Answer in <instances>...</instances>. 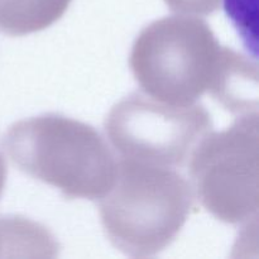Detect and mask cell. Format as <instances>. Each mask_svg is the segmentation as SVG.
I'll return each instance as SVG.
<instances>
[{"instance_id": "1", "label": "cell", "mask_w": 259, "mask_h": 259, "mask_svg": "<svg viewBox=\"0 0 259 259\" xmlns=\"http://www.w3.org/2000/svg\"><path fill=\"white\" fill-rule=\"evenodd\" d=\"M238 52L219 43L197 15L161 18L141 30L132 46L129 66L141 91L177 106L214 98Z\"/></svg>"}, {"instance_id": "2", "label": "cell", "mask_w": 259, "mask_h": 259, "mask_svg": "<svg viewBox=\"0 0 259 259\" xmlns=\"http://www.w3.org/2000/svg\"><path fill=\"white\" fill-rule=\"evenodd\" d=\"M12 163L51 185L66 199L99 200L116 174L118 159L94 126L60 114H42L9 126L3 139Z\"/></svg>"}, {"instance_id": "3", "label": "cell", "mask_w": 259, "mask_h": 259, "mask_svg": "<svg viewBox=\"0 0 259 259\" xmlns=\"http://www.w3.org/2000/svg\"><path fill=\"white\" fill-rule=\"evenodd\" d=\"M194 202L191 184L175 168L119 158L113 184L99 199V214L116 249L148 258L176 239Z\"/></svg>"}, {"instance_id": "4", "label": "cell", "mask_w": 259, "mask_h": 259, "mask_svg": "<svg viewBox=\"0 0 259 259\" xmlns=\"http://www.w3.org/2000/svg\"><path fill=\"white\" fill-rule=\"evenodd\" d=\"M195 199L217 219L243 224L258 217V113L237 116L199 142L189 161Z\"/></svg>"}, {"instance_id": "5", "label": "cell", "mask_w": 259, "mask_h": 259, "mask_svg": "<svg viewBox=\"0 0 259 259\" xmlns=\"http://www.w3.org/2000/svg\"><path fill=\"white\" fill-rule=\"evenodd\" d=\"M204 105L177 106L134 91L111 108L105 132L120 158L181 168L199 142L212 131Z\"/></svg>"}, {"instance_id": "6", "label": "cell", "mask_w": 259, "mask_h": 259, "mask_svg": "<svg viewBox=\"0 0 259 259\" xmlns=\"http://www.w3.org/2000/svg\"><path fill=\"white\" fill-rule=\"evenodd\" d=\"M58 243L50 230L18 215L0 217V258L56 257Z\"/></svg>"}, {"instance_id": "7", "label": "cell", "mask_w": 259, "mask_h": 259, "mask_svg": "<svg viewBox=\"0 0 259 259\" xmlns=\"http://www.w3.org/2000/svg\"><path fill=\"white\" fill-rule=\"evenodd\" d=\"M72 0H0V32L32 34L57 22Z\"/></svg>"}, {"instance_id": "8", "label": "cell", "mask_w": 259, "mask_h": 259, "mask_svg": "<svg viewBox=\"0 0 259 259\" xmlns=\"http://www.w3.org/2000/svg\"><path fill=\"white\" fill-rule=\"evenodd\" d=\"M228 18L239 33L248 52L258 57V0H223Z\"/></svg>"}, {"instance_id": "9", "label": "cell", "mask_w": 259, "mask_h": 259, "mask_svg": "<svg viewBox=\"0 0 259 259\" xmlns=\"http://www.w3.org/2000/svg\"><path fill=\"white\" fill-rule=\"evenodd\" d=\"M179 14L209 15L220 8L222 0H164Z\"/></svg>"}, {"instance_id": "10", "label": "cell", "mask_w": 259, "mask_h": 259, "mask_svg": "<svg viewBox=\"0 0 259 259\" xmlns=\"http://www.w3.org/2000/svg\"><path fill=\"white\" fill-rule=\"evenodd\" d=\"M5 180H7V164H5L4 157L0 153V197L5 186Z\"/></svg>"}]
</instances>
